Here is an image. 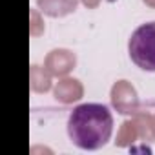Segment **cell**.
<instances>
[{
	"label": "cell",
	"instance_id": "obj_1",
	"mask_svg": "<svg viewBox=\"0 0 155 155\" xmlns=\"http://www.w3.org/2000/svg\"><path fill=\"white\" fill-rule=\"evenodd\" d=\"M113 133V115L104 104H81L68 119V135L81 150L102 148Z\"/></svg>",
	"mask_w": 155,
	"mask_h": 155
},
{
	"label": "cell",
	"instance_id": "obj_2",
	"mask_svg": "<svg viewBox=\"0 0 155 155\" xmlns=\"http://www.w3.org/2000/svg\"><path fill=\"white\" fill-rule=\"evenodd\" d=\"M128 53L137 68L155 71V20L139 26L131 33L128 40Z\"/></svg>",
	"mask_w": 155,
	"mask_h": 155
},
{
	"label": "cell",
	"instance_id": "obj_3",
	"mask_svg": "<svg viewBox=\"0 0 155 155\" xmlns=\"http://www.w3.org/2000/svg\"><path fill=\"white\" fill-rule=\"evenodd\" d=\"M111 102L119 113H135L139 108V99L135 88L128 81H119L111 88Z\"/></svg>",
	"mask_w": 155,
	"mask_h": 155
},
{
	"label": "cell",
	"instance_id": "obj_4",
	"mask_svg": "<svg viewBox=\"0 0 155 155\" xmlns=\"http://www.w3.org/2000/svg\"><path fill=\"white\" fill-rule=\"evenodd\" d=\"M75 64H77V57H75L73 51H69V49H53L46 57L44 68L55 77H64L75 68Z\"/></svg>",
	"mask_w": 155,
	"mask_h": 155
},
{
	"label": "cell",
	"instance_id": "obj_5",
	"mask_svg": "<svg viewBox=\"0 0 155 155\" xmlns=\"http://www.w3.org/2000/svg\"><path fill=\"white\" fill-rule=\"evenodd\" d=\"M82 93H84L82 84L77 79H69V77L58 81V84L55 86V99L62 104H71L82 99Z\"/></svg>",
	"mask_w": 155,
	"mask_h": 155
},
{
	"label": "cell",
	"instance_id": "obj_6",
	"mask_svg": "<svg viewBox=\"0 0 155 155\" xmlns=\"http://www.w3.org/2000/svg\"><path fill=\"white\" fill-rule=\"evenodd\" d=\"M42 13L49 17H66L77 9L79 0H37Z\"/></svg>",
	"mask_w": 155,
	"mask_h": 155
},
{
	"label": "cell",
	"instance_id": "obj_7",
	"mask_svg": "<svg viewBox=\"0 0 155 155\" xmlns=\"http://www.w3.org/2000/svg\"><path fill=\"white\" fill-rule=\"evenodd\" d=\"M139 137V128H137V122L135 119H128L122 122L119 133H117V140L115 144L117 146H131V142H135Z\"/></svg>",
	"mask_w": 155,
	"mask_h": 155
},
{
	"label": "cell",
	"instance_id": "obj_8",
	"mask_svg": "<svg viewBox=\"0 0 155 155\" xmlns=\"http://www.w3.org/2000/svg\"><path fill=\"white\" fill-rule=\"evenodd\" d=\"M51 73L44 68H38V66H33L31 68V88L35 90V91H38V93H42V91H48L49 88H51Z\"/></svg>",
	"mask_w": 155,
	"mask_h": 155
},
{
	"label": "cell",
	"instance_id": "obj_9",
	"mask_svg": "<svg viewBox=\"0 0 155 155\" xmlns=\"http://www.w3.org/2000/svg\"><path fill=\"white\" fill-rule=\"evenodd\" d=\"M82 4H84L86 8H90V9H93V8H97V6L101 4V0H82Z\"/></svg>",
	"mask_w": 155,
	"mask_h": 155
},
{
	"label": "cell",
	"instance_id": "obj_10",
	"mask_svg": "<svg viewBox=\"0 0 155 155\" xmlns=\"http://www.w3.org/2000/svg\"><path fill=\"white\" fill-rule=\"evenodd\" d=\"M142 2H144L148 8H153V9H155V0H142Z\"/></svg>",
	"mask_w": 155,
	"mask_h": 155
}]
</instances>
